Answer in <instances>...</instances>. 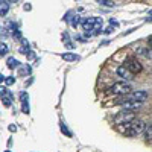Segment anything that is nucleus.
<instances>
[{"instance_id":"19","label":"nucleus","mask_w":152,"mask_h":152,"mask_svg":"<svg viewBox=\"0 0 152 152\" xmlns=\"http://www.w3.org/2000/svg\"><path fill=\"white\" fill-rule=\"evenodd\" d=\"M3 81H5V76H3L2 73H0V82H3Z\"/></svg>"},{"instance_id":"4","label":"nucleus","mask_w":152,"mask_h":152,"mask_svg":"<svg viewBox=\"0 0 152 152\" xmlns=\"http://www.w3.org/2000/svg\"><path fill=\"white\" fill-rule=\"evenodd\" d=\"M135 120V113L131 111V110H123V111H119L116 114V117H114V123L116 125H125V123H129Z\"/></svg>"},{"instance_id":"10","label":"nucleus","mask_w":152,"mask_h":152,"mask_svg":"<svg viewBox=\"0 0 152 152\" xmlns=\"http://www.w3.org/2000/svg\"><path fill=\"white\" fill-rule=\"evenodd\" d=\"M6 66H8L9 69H15V67L20 66V61L15 59V58H8V59H6Z\"/></svg>"},{"instance_id":"5","label":"nucleus","mask_w":152,"mask_h":152,"mask_svg":"<svg viewBox=\"0 0 152 152\" xmlns=\"http://www.w3.org/2000/svg\"><path fill=\"white\" fill-rule=\"evenodd\" d=\"M123 67L128 70L132 76L137 75V73H140L143 70V66L140 64V61H137V58H134V56H128V58H126L125 62H123Z\"/></svg>"},{"instance_id":"20","label":"nucleus","mask_w":152,"mask_h":152,"mask_svg":"<svg viewBox=\"0 0 152 152\" xmlns=\"http://www.w3.org/2000/svg\"><path fill=\"white\" fill-rule=\"evenodd\" d=\"M3 152H11V151H3Z\"/></svg>"},{"instance_id":"2","label":"nucleus","mask_w":152,"mask_h":152,"mask_svg":"<svg viewBox=\"0 0 152 152\" xmlns=\"http://www.w3.org/2000/svg\"><path fill=\"white\" fill-rule=\"evenodd\" d=\"M120 126H122L120 131L128 137H134L145 129V123L142 120H132L129 123H125V125H120Z\"/></svg>"},{"instance_id":"3","label":"nucleus","mask_w":152,"mask_h":152,"mask_svg":"<svg viewBox=\"0 0 152 152\" xmlns=\"http://www.w3.org/2000/svg\"><path fill=\"white\" fill-rule=\"evenodd\" d=\"M81 26L87 32L94 31V29H102V18L100 17H88V18L81 21Z\"/></svg>"},{"instance_id":"11","label":"nucleus","mask_w":152,"mask_h":152,"mask_svg":"<svg viewBox=\"0 0 152 152\" xmlns=\"http://www.w3.org/2000/svg\"><path fill=\"white\" fill-rule=\"evenodd\" d=\"M9 11V3L8 2H0V15H6Z\"/></svg>"},{"instance_id":"15","label":"nucleus","mask_w":152,"mask_h":152,"mask_svg":"<svg viewBox=\"0 0 152 152\" xmlns=\"http://www.w3.org/2000/svg\"><path fill=\"white\" fill-rule=\"evenodd\" d=\"M99 5H104V6H114V2H105V0H99Z\"/></svg>"},{"instance_id":"9","label":"nucleus","mask_w":152,"mask_h":152,"mask_svg":"<svg viewBox=\"0 0 152 152\" xmlns=\"http://www.w3.org/2000/svg\"><path fill=\"white\" fill-rule=\"evenodd\" d=\"M117 75L120 76V78H125V79H132V75L126 70L123 66H120V67L117 69Z\"/></svg>"},{"instance_id":"12","label":"nucleus","mask_w":152,"mask_h":152,"mask_svg":"<svg viewBox=\"0 0 152 152\" xmlns=\"http://www.w3.org/2000/svg\"><path fill=\"white\" fill-rule=\"evenodd\" d=\"M61 131H62V132H64L66 135H69V137L72 135V132H70V131L67 129V125H66V123H61Z\"/></svg>"},{"instance_id":"8","label":"nucleus","mask_w":152,"mask_h":152,"mask_svg":"<svg viewBox=\"0 0 152 152\" xmlns=\"http://www.w3.org/2000/svg\"><path fill=\"white\" fill-rule=\"evenodd\" d=\"M61 58L64 59V61H69V62H73V61H78L79 56L76 55V53H72V52H64V53H61Z\"/></svg>"},{"instance_id":"1","label":"nucleus","mask_w":152,"mask_h":152,"mask_svg":"<svg viewBox=\"0 0 152 152\" xmlns=\"http://www.w3.org/2000/svg\"><path fill=\"white\" fill-rule=\"evenodd\" d=\"M146 99H148V91L140 90V91H131L129 94L117 99L114 104H120V105H125V104H143Z\"/></svg>"},{"instance_id":"13","label":"nucleus","mask_w":152,"mask_h":152,"mask_svg":"<svg viewBox=\"0 0 152 152\" xmlns=\"http://www.w3.org/2000/svg\"><path fill=\"white\" fill-rule=\"evenodd\" d=\"M5 82H6V85H12L15 82V78L14 76H8V78H5Z\"/></svg>"},{"instance_id":"16","label":"nucleus","mask_w":152,"mask_h":152,"mask_svg":"<svg viewBox=\"0 0 152 152\" xmlns=\"http://www.w3.org/2000/svg\"><path fill=\"white\" fill-rule=\"evenodd\" d=\"M145 131H146V138H148V140H151V125L145 126Z\"/></svg>"},{"instance_id":"6","label":"nucleus","mask_w":152,"mask_h":152,"mask_svg":"<svg viewBox=\"0 0 152 152\" xmlns=\"http://www.w3.org/2000/svg\"><path fill=\"white\" fill-rule=\"evenodd\" d=\"M132 91V87L128 84V82H116V84H113L110 87V93L113 94H120V96H125V94H129Z\"/></svg>"},{"instance_id":"14","label":"nucleus","mask_w":152,"mask_h":152,"mask_svg":"<svg viewBox=\"0 0 152 152\" xmlns=\"http://www.w3.org/2000/svg\"><path fill=\"white\" fill-rule=\"evenodd\" d=\"M8 52V46L6 44H0V55H5Z\"/></svg>"},{"instance_id":"18","label":"nucleus","mask_w":152,"mask_h":152,"mask_svg":"<svg viewBox=\"0 0 152 152\" xmlns=\"http://www.w3.org/2000/svg\"><path fill=\"white\" fill-rule=\"evenodd\" d=\"M9 131H11V132L17 131V126H15V125H9Z\"/></svg>"},{"instance_id":"7","label":"nucleus","mask_w":152,"mask_h":152,"mask_svg":"<svg viewBox=\"0 0 152 152\" xmlns=\"http://www.w3.org/2000/svg\"><path fill=\"white\" fill-rule=\"evenodd\" d=\"M20 100H21V111L24 114H29V96H28V93L21 91L20 93Z\"/></svg>"},{"instance_id":"17","label":"nucleus","mask_w":152,"mask_h":152,"mask_svg":"<svg viewBox=\"0 0 152 152\" xmlns=\"http://www.w3.org/2000/svg\"><path fill=\"white\" fill-rule=\"evenodd\" d=\"M62 38H66V44H67L69 47H73V44L70 43V40H69V35H67V34H64V37H62Z\"/></svg>"}]
</instances>
